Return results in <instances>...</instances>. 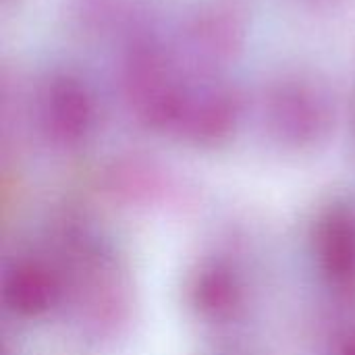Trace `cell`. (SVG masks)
<instances>
[{
    "instance_id": "obj_1",
    "label": "cell",
    "mask_w": 355,
    "mask_h": 355,
    "mask_svg": "<svg viewBox=\"0 0 355 355\" xmlns=\"http://www.w3.org/2000/svg\"><path fill=\"white\" fill-rule=\"evenodd\" d=\"M44 114L54 133L67 139L79 137L87 129L92 119V104L85 94V87L67 77L56 79L48 87L44 100Z\"/></svg>"
},
{
    "instance_id": "obj_2",
    "label": "cell",
    "mask_w": 355,
    "mask_h": 355,
    "mask_svg": "<svg viewBox=\"0 0 355 355\" xmlns=\"http://www.w3.org/2000/svg\"><path fill=\"white\" fill-rule=\"evenodd\" d=\"M10 295L15 297V308L23 312H37L46 308L44 304L48 302V283L42 275L29 270L25 275L15 277L10 285Z\"/></svg>"
}]
</instances>
